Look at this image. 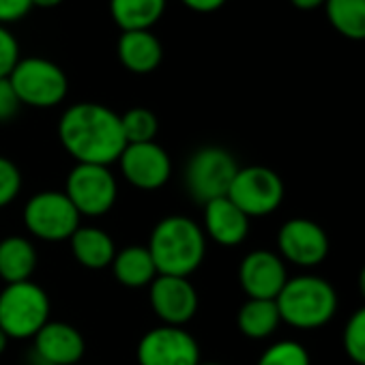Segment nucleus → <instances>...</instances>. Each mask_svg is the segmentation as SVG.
Segmentation results:
<instances>
[{
  "label": "nucleus",
  "mask_w": 365,
  "mask_h": 365,
  "mask_svg": "<svg viewBox=\"0 0 365 365\" xmlns=\"http://www.w3.org/2000/svg\"><path fill=\"white\" fill-rule=\"evenodd\" d=\"M275 303L282 322L297 329H318L335 316L337 292L322 277L299 275L286 282Z\"/></svg>",
  "instance_id": "nucleus-3"
},
{
  "label": "nucleus",
  "mask_w": 365,
  "mask_h": 365,
  "mask_svg": "<svg viewBox=\"0 0 365 365\" xmlns=\"http://www.w3.org/2000/svg\"><path fill=\"white\" fill-rule=\"evenodd\" d=\"M112 271L116 282H120L127 288L150 286V282L157 277V269L150 252L140 245H131L125 247L123 252H116L112 260Z\"/></svg>",
  "instance_id": "nucleus-21"
},
{
  "label": "nucleus",
  "mask_w": 365,
  "mask_h": 365,
  "mask_svg": "<svg viewBox=\"0 0 365 365\" xmlns=\"http://www.w3.org/2000/svg\"><path fill=\"white\" fill-rule=\"evenodd\" d=\"M277 247L282 258L299 267H316L329 254V237L312 220H288L277 232Z\"/></svg>",
  "instance_id": "nucleus-13"
},
{
  "label": "nucleus",
  "mask_w": 365,
  "mask_h": 365,
  "mask_svg": "<svg viewBox=\"0 0 365 365\" xmlns=\"http://www.w3.org/2000/svg\"><path fill=\"white\" fill-rule=\"evenodd\" d=\"M33 9L31 0H0V24L7 26L22 20Z\"/></svg>",
  "instance_id": "nucleus-30"
},
{
  "label": "nucleus",
  "mask_w": 365,
  "mask_h": 365,
  "mask_svg": "<svg viewBox=\"0 0 365 365\" xmlns=\"http://www.w3.org/2000/svg\"><path fill=\"white\" fill-rule=\"evenodd\" d=\"M344 350L356 365H365V305L344 327Z\"/></svg>",
  "instance_id": "nucleus-26"
},
{
  "label": "nucleus",
  "mask_w": 365,
  "mask_h": 365,
  "mask_svg": "<svg viewBox=\"0 0 365 365\" xmlns=\"http://www.w3.org/2000/svg\"><path fill=\"white\" fill-rule=\"evenodd\" d=\"M239 282L250 299L275 301L288 282L284 260L273 252L256 250L243 258L239 267Z\"/></svg>",
  "instance_id": "nucleus-14"
},
{
  "label": "nucleus",
  "mask_w": 365,
  "mask_h": 365,
  "mask_svg": "<svg viewBox=\"0 0 365 365\" xmlns=\"http://www.w3.org/2000/svg\"><path fill=\"white\" fill-rule=\"evenodd\" d=\"M198 365H222V363H202V361H200Z\"/></svg>",
  "instance_id": "nucleus-36"
},
{
  "label": "nucleus",
  "mask_w": 365,
  "mask_h": 365,
  "mask_svg": "<svg viewBox=\"0 0 365 365\" xmlns=\"http://www.w3.org/2000/svg\"><path fill=\"white\" fill-rule=\"evenodd\" d=\"M20 99L9 82V78H0V123L11 120L20 112Z\"/></svg>",
  "instance_id": "nucleus-29"
},
{
  "label": "nucleus",
  "mask_w": 365,
  "mask_h": 365,
  "mask_svg": "<svg viewBox=\"0 0 365 365\" xmlns=\"http://www.w3.org/2000/svg\"><path fill=\"white\" fill-rule=\"evenodd\" d=\"M205 232L224 247H237L250 235V217L224 196L205 205Z\"/></svg>",
  "instance_id": "nucleus-16"
},
{
  "label": "nucleus",
  "mask_w": 365,
  "mask_h": 365,
  "mask_svg": "<svg viewBox=\"0 0 365 365\" xmlns=\"http://www.w3.org/2000/svg\"><path fill=\"white\" fill-rule=\"evenodd\" d=\"M290 3H292L297 9H301V11H312V9L324 5L327 0H290Z\"/></svg>",
  "instance_id": "nucleus-32"
},
{
  "label": "nucleus",
  "mask_w": 365,
  "mask_h": 365,
  "mask_svg": "<svg viewBox=\"0 0 365 365\" xmlns=\"http://www.w3.org/2000/svg\"><path fill=\"white\" fill-rule=\"evenodd\" d=\"M279 322L282 318L277 303L271 299H247V303L241 305L237 316L239 331L252 339H264L273 335Z\"/></svg>",
  "instance_id": "nucleus-22"
},
{
  "label": "nucleus",
  "mask_w": 365,
  "mask_h": 365,
  "mask_svg": "<svg viewBox=\"0 0 365 365\" xmlns=\"http://www.w3.org/2000/svg\"><path fill=\"white\" fill-rule=\"evenodd\" d=\"M58 138L78 163L110 165L118 161L127 146L120 114L88 101L65 110L58 123Z\"/></svg>",
  "instance_id": "nucleus-1"
},
{
  "label": "nucleus",
  "mask_w": 365,
  "mask_h": 365,
  "mask_svg": "<svg viewBox=\"0 0 365 365\" xmlns=\"http://www.w3.org/2000/svg\"><path fill=\"white\" fill-rule=\"evenodd\" d=\"M7 344H9V337H7V333L3 329H0V354L7 350Z\"/></svg>",
  "instance_id": "nucleus-34"
},
{
  "label": "nucleus",
  "mask_w": 365,
  "mask_h": 365,
  "mask_svg": "<svg viewBox=\"0 0 365 365\" xmlns=\"http://www.w3.org/2000/svg\"><path fill=\"white\" fill-rule=\"evenodd\" d=\"M116 54L127 71L144 76L161 65L163 48L153 31H127L118 37Z\"/></svg>",
  "instance_id": "nucleus-17"
},
{
  "label": "nucleus",
  "mask_w": 365,
  "mask_h": 365,
  "mask_svg": "<svg viewBox=\"0 0 365 365\" xmlns=\"http://www.w3.org/2000/svg\"><path fill=\"white\" fill-rule=\"evenodd\" d=\"M69 241H71V252L82 267L93 271L112 267L116 247L106 230L93 226H80Z\"/></svg>",
  "instance_id": "nucleus-18"
},
{
  "label": "nucleus",
  "mask_w": 365,
  "mask_h": 365,
  "mask_svg": "<svg viewBox=\"0 0 365 365\" xmlns=\"http://www.w3.org/2000/svg\"><path fill=\"white\" fill-rule=\"evenodd\" d=\"M148 301L168 327H182L198 312V292L187 277L157 275L150 282Z\"/></svg>",
  "instance_id": "nucleus-11"
},
{
  "label": "nucleus",
  "mask_w": 365,
  "mask_h": 365,
  "mask_svg": "<svg viewBox=\"0 0 365 365\" xmlns=\"http://www.w3.org/2000/svg\"><path fill=\"white\" fill-rule=\"evenodd\" d=\"M9 82L22 106L31 108H54L69 91V80L65 71L48 58L29 56L20 58L9 76Z\"/></svg>",
  "instance_id": "nucleus-5"
},
{
  "label": "nucleus",
  "mask_w": 365,
  "mask_h": 365,
  "mask_svg": "<svg viewBox=\"0 0 365 365\" xmlns=\"http://www.w3.org/2000/svg\"><path fill=\"white\" fill-rule=\"evenodd\" d=\"M50 320V299L37 284H7L0 292V329L9 339L35 337Z\"/></svg>",
  "instance_id": "nucleus-4"
},
{
  "label": "nucleus",
  "mask_w": 365,
  "mask_h": 365,
  "mask_svg": "<svg viewBox=\"0 0 365 365\" xmlns=\"http://www.w3.org/2000/svg\"><path fill=\"white\" fill-rule=\"evenodd\" d=\"M256 365H309V354L299 341L284 339L269 346Z\"/></svg>",
  "instance_id": "nucleus-25"
},
{
  "label": "nucleus",
  "mask_w": 365,
  "mask_h": 365,
  "mask_svg": "<svg viewBox=\"0 0 365 365\" xmlns=\"http://www.w3.org/2000/svg\"><path fill=\"white\" fill-rule=\"evenodd\" d=\"M359 290H361V294H363V299H365V267H363L361 273H359Z\"/></svg>",
  "instance_id": "nucleus-35"
},
{
  "label": "nucleus",
  "mask_w": 365,
  "mask_h": 365,
  "mask_svg": "<svg viewBox=\"0 0 365 365\" xmlns=\"http://www.w3.org/2000/svg\"><path fill=\"white\" fill-rule=\"evenodd\" d=\"M37 269V250L24 237H7L0 241V277L7 284L29 282Z\"/></svg>",
  "instance_id": "nucleus-19"
},
{
  "label": "nucleus",
  "mask_w": 365,
  "mask_h": 365,
  "mask_svg": "<svg viewBox=\"0 0 365 365\" xmlns=\"http://www.w3.org/2000/svg\"><path fill=\"white\" fill-rule=\"evenodd\" d=\"M140 365H198L200 348L192 333L180 327H157L138 344Z\"/></svg>",
  "instance_id": "nucleus-10"
},
{
  "label": "nucleus",
  "mask_w": 365,
  "mask_h": 365,
  "mask_svg": "<svg viewBox=\"0 0 365 365\" xmlns=\"http://www.w3.org/2000/svg\"><path fill=\"white\" fill-rule=\"evenodd\" d=\"M80 213L65 192H41L24 207L29 232L41 241H67L80 228Z\"/></svg>",
  "instance_id": "nucleus-9"
},
{
  "label": "nucleus",
  "mask_w": 365,
  "mask_h": 365,
  "mask_svg": "<svg viewBox=\"0 0 365 365\" xmlns=\"http://www.w3.org/2000/svg\"><path fill=\"white\" fill-rule=\"evenodd\" d=\"M65 196L71 200L80 217H101L112 211L118 185L108 165L76 163L65 182Z\"/></svg>",
  "instance_id": "nucleus-7"
},
{
  "label": "nucleus",
  "mask_w": 365,
  "mask_h": 365,
  "mask_svg": "<svg viewBox=\"0 0 365 365\" xmlns=\"http://www.w3.org/2000/svg\"><path fill=\"white\" fill-rule=\"evenodd\" d=\"M146 250L153 256L157 275L190 277L205 260L207 235L194 220L170 215L153 228Z\"/></svg>",
  "instance_id": "nucleus-2"
},
{
  "label": "nucleus",
  "mask_w": 365,
  "mask_h": 365,
  "mask_svg": "<svg viewBox=\"0 0 365 365\" xmlns=\"http://www.w3.org/2000/svg\"><path fill=\"white\" fill-rule=\"evenodd\" d=\"M239 172L237 159L222 146H205L196 150L185 165V187L194 200L207 205L228 196Z\"/></svg>",
  "instance_id": "nucleus-6"
},
{
  "label": "nucleus",
  "mask_w": 365,
  "mask_h": 365,
  "mask_svg": "<svg viewBox=\"0 0 365 365\" xmlns=\"http://www.w3.org/2000/svg\"><path fill=\"white\" fill-rule=\"evenodd\" d=\"M118 163H120L123 176L133 187L144 190V192L163 187L172 174L170 155L157 142L127 144L123 155L118 157Z\"/></svg>",
  "instance_id": "nucleus-12"
},
{
  "label": "nucleus",
  "mask_w": 365,
  "mask_h": 365,
  "mask_svg": "<svg viewBox=\"0 0 365 365\" xmlns=\"http://www.w3.org/2000/svg\"><path fill=\"white\" fill-rule=\"evenodd\" d=\"M180 3L196 14H213L226 5V0H180Z\"/></svg>",
  "instance_id": "nucleus-31"
},
{
  "label": "nucleus",
  "mask_w": 365,
  "mask_h": 365,
  "mask_svg": "<svg viewBox=\"0 0 365 365\" xmlns=\"http://www.w3.org/2000/svg\"><path fill=\"white\" fill-rule=\"evenodd\" d=\"M20 58V43L16 35L7 26L0 24V78H9Z\"/></svg>",
  "instance_id": "nucleus-28"
},
{
  "label": "nucleus",
  "mask_w": 365,
  "mask_h": 365,
  "mask_svg": "<svg viewBox=\"0 0 365 365\" xmlns=\"http://www.w3.org/2000/svg\"><path fill=\"white\" fill-rule=\"evenodd\" d=\"M327 18L346 39H365V0H327Z\"/></svg>",
  "instance_id": "nucleus-23"
},
{
  "label": "nucleus",
  "mask_w": 365,
  "mask_h": 365,
  "mask_svg": "<svg viewBox=\"0 0 365 365\" xmlns=\"http://www.w3.org/2000/svg\"><path fill=\"white\" fill-rule=\"evenodd\" d=\"M84 352V337L73 324L48 320L35 335V354L46 365H78Z\"/></svg>",
  "instance_id": "nucleus-15"
},
{
  "label": "nucleus",
  "mask_w": 365,
  "mask_h": 365,
  "mask_svg": "<svg viewBox=\"0 0 365 365\" xmlns=\"http://www.w3.org/2000/svg\"><path fill=\"white\" fill-rule=\"evenodd\" d=\"M228 198L247 217H264L279 209L284 200V182L279 174L273 172L271 168L264 165L239 168L228 190Z\"/></svg>",
  "instance_id": "nucleus-8"
},
{
  "label": "nucleus",
  "mask_w": 365,
  "mask_h": 365,
  "mask_svg": "<svg viewBox=\"0 0 365 365\" xmlns=\"http://www.w3.org/2000/svg\"><path fill=\"white\" fill-rule=\"evenodd\" d=\"M120 127L127 144H144V142H155V135L159 131V120L146 108H131L120 116Z\"/></svg>",
  "instance_id": "nucleus-24"
},
{
  "label": "nucleus",
  "mask_w": 365,
  "mask_h": 365,
  "mask_svg": "<svg viewBox=\"0 0 365 365\" xmlns=\"http://www.w3.org/2000/svg\"><path fill=\"white\" fill-rule=\"evenodd\" d=\"M168 0H110V14L120 33L150 31L163 16Z\"/></svg>",
  "instance_id": "nucleus-20"
},
{
  "label": "nucleus",
  "mask_w": 365,
  "mask_h": 365,
  "mask_svg": "<svg viewBox=\"0 0 365 365\" xmlns=\"http://www.w3.org/2000/svg\"><path fill=\"white\" fill-rule=\"evenodd\" d=\"M33 7H41V9H52V7H58L63 0H31Z\"/></svg>",
  "instance_id": "nucleus-33"
},
{
  "label": "nucleus",
  "mask_w": 365,
  "mask_h": 365,
  "mask_svg": "<svg viewBox=\"0 0 365 365\" xmlns=\"http://www.w3.org/2000/svg\"><path fill=\"white\" fill-rule=\"evenodd\" d=\"M22 190V172L20 168L7 159L0 157V209L11 205Z\"/></svg>",
  "instance_id": "nucleus-27"
}]
</instances>
